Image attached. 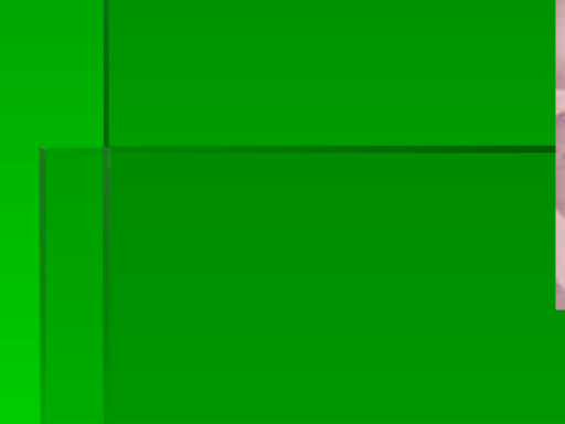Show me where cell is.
I'll list each match as a JSON object with an SVG mask.
<instances>
[{
	"label": "cell",
	"instance_id": "obj_1",
	"mask_svg": "<svg viewBox=\"0 0 565 424\" xmlns=\"http://www.w3.org/2000/svg\"><path fill=\"white\" fill-rule=\"evenodd\" d=\"M556 88L565 91V0H556Z\"/></svg>",
	"mask_w": 565,
	"mask_h": 424
},
{
	"label": "cell",
	"instance_id": "obj_3",
	"mask_svg": "<svg viewBox=\"0 0 565 424\" xmlns=\"http://www.w3.org/2000/svg\"><path fill=\"white\" fill-rule=\"evenodd\" d=\"M565 147V110L556 117V149Z\"/></svg>",
	"mask_w": 565,
	"mask_h": 424
},
{
	"label": "cell",
	"instance_id": "obj_2",
	"mask_svg": "<svg viewBox=\"0 0 565 424\" xmlns=\"http://www.w3.org/2000/svg\"><path fill=\"white\" fill-rule=\"evenodd\" d=\"M555 201L559 215L565 220V147L556 149Z\"/></svg>",
	"mask_w": 565,
	"mask_h": 424
}]
</instances>
